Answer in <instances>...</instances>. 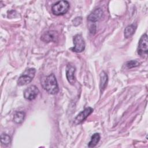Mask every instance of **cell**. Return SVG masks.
I'll return each mask as SVG.
<instances>
[{
  "label": "cell",
  "mask_w": 148,
  "mask_h": 148,
  "mask_svg": "<svg viewBox=\"0 0 148 148\" xmlns=\"http://www.w3.org/2000/svg\"><path fill=\"white\" fill-rule=\"evenodd\" d=\"M42 87L50 94H56L58 92V86L54 74L51 73L44 79Z\"/></svg>",
  "instance_id": "obj_1"
},
{
  "label": "cell",
  "mask_w": 148,
  "mask_h": 148,
  "mask_svg": "<svg viewBox=\"0 0 148 148\" xmlns=\"http://www.w3.org/2000/svg\"><path fill=\"white\" fill-rule=\"evenodd\" d=\"M36 73L35 68H28L25 69L24 72L18 77L17 80V84L20 86L26 85L32 80Z\"/></svg>",
  "instance_id": "obj_2"
},
{
  "label": "cell",
  "mask_w": 148,
  "mask_h": 148,
  "mask_svg": "<svg viewBox=\"0 0 148 148\" xmlns=\"http://www.w3.org/2000/svg\"><path fill=\"white\" fill-rule=\"evenodd\" d=\"M70 5L66 1H60L54 3L51 7L52 13L56 16H61L67 13Z\"/></svg>",
  "instance_id": "obj_3"
},
{
  "label": "cell",
  "mask_w": 148,
  "mask_h": 148,
  "mask_svg": "<svg viewBox=\"0 0 148 148\" xmlns=\"http://www.w3.org/2000/svg\"><path fill=\"white\" fill-rule=\"evenodd\" d=\"M74 46L71 48V50L75 53H81L82 52L86 46L85 42L82 37V36L80 34H77L74 36L73 38Z\"/></svg>",
  "instance_id": "obj_4"
},
{
  "label": "cell",
  "mask_w": 148,
  "mask_h": 148,
  "mask_svg": "<svg viewBox=\"0 0 148 148\" xmlns=\"http://www.w3.org/2000/svg\"><path fill=\"white\" fill-rule=\"evenodd\" d=\"M147 35L146 34H145L140 37L138 47V54L142 57H144L145 56H146L147 55Z\"/></svg>",
  "instance_id": "obj_5"
},
{
  "label": "cell",
  "mask_w": 148,
  "mask_h": 148,
  "mask_svg": "<svg viewBox=\"0 0 148 148\" xmlns=\"http://www.w3.org/2000/svg\"><path fill=\"white\" fill-rule=\"evenodd\" d=\"M93 112V109L91 107H87L85 108L83 111L80 112L76 117L75 118L73 123L75 125H78L83 123L89 115H90Z\"/></svg>",
  "instance_id": "obj_6"
},
{
  "label": "cell",
  "mask_w": 148,
  "mask_h": 148,
  "mask_svg": "<svg viewBox=\"0 0 148 148\" xmlns=\"http://www.w3.org/2000/svg\"><path fill=\"white\" fill-rule=\"evenodd\" d=\"M39 92V90L36 86L32 85L27 88L24 91V97L25 99L32 101L36 98Z\"/></svg>",
  "instance_id": "obj_7"
},
{
  "label": "cell",
  "mask_w": 148,
  "mask_h": 148,
  "mask_svg": "<svg viewBox=\"0 0 148 148\" xmlns=\"http://www.w3.org/2000/svg\"><path fill=\"white\" fill-rule=\"evenodd\" d=\"M58 33L55 31H48L45 32L40 38V39L46 43L55 42L58 38Z\"/></svg>",
  "instance_id": "obj_8"
},
{
  "label": "cell",
  "mask_w": 148,
  "mask_h": 148,
  "mask_svg": "<svg viewBox=\"0 0 148 148\" xmlns=\"http://www.w3.org/2000/svg\"><path fill=\"white\" fill-rule=\"evenodd\" d=\"M75 71L76 68L73 65L71 64L67 65L66 68V77L68 82L72 85H73L76 81L75 76Z\"/></svg>",
  "instance_id": "obj_9"
},
{
  "label": "cell",
  "mask_w": 148,
  "mask_h": 148,
  "mask_svg": "<svg viewBox=\"0 0 148 148\" xmlns=\"http://www.w3.org/2000/svg\"><path fill=\"white\" fill-rule=\"evenodd\" d=\"M103 10H102L101 8H97L94 9L87 17V20L90 21L95 23L102 18L103 16Z\"/></svg>",
  "instance_id": "obj_10"
},
{
  "label": "cell",
  "mask_w": 148,
  "mask_h": 148,
  "mask_svg": "<svg viewBox=\"0 0 148 148\" xmlns=\"http://www.w3.org/2000/svg\"><path fill=\"white\" fill-rule=\"evenodd\" d=\"M108 81V77L107 74L102 71L100 74V82H99V88L101 92H102L106 88Z\"/></svg>",
  "instance_id": "obj_11"
},
{
  "label": "cell",
  "mask_w": 148,
  "mask_h": 148,
  "mask_svg": "<svg viewBox=\"0 0 148 148\" xmlns=\"http://www.w3.org/2000/svg\"><path fill=\"white\" fill-rule=\"evenodd\" d=\"M136 28V25L135 24H132L131 25H128L124 30V36L125 38H129L131 37L135 33V31Z\"/></svg>",
  "instance_id": "obj_12"
},
{
  "label": "cell",
  "mask_w": 148,
  "mask_h": 148,
  "mask_svg": "<svg viewBox=\"0 0 148 148\" xmlns=\"http://www.w3.org/2000/svg\"><path fill=\"white\" fill-rule=\"evenodd\" d=\"M100 135L99 133H95L92 135L91 138V140L89 142L88 144V147H95L97 143L99 142L100 140Z\"/></svg>",
  "instance_id": "obj_13"
},
{
  "label": "cell",
  "mask_w": 148,
  "mask_h": 148,
  "mask_svg": "<svg viewBox=\"0 0 148 148\" xmlns=\"http://www.w3.org/2000/svg\"><path fill=\"white\" fill-rule=\"evenodd\" d=\"M25 116V114L24 112H22V111L17 112L14 114L13 121L17 124H20L23 121Z\"/></svg>",
  "instance_id": "obj_14"
},
{
  "label": "cell",
  "mask_w": 148,
  "mask_h": 148,
  "mask_svg": "<svg viewBox=\"0 0 148 148\" xmlns=\"http://www.w3.org/2000/svg\"><path fill=\"white\" fill-rule=\"evenodd\" d=\"M1 142L3 145H8L11 142V138L6 134H2L1 135Z\"/></svg>",
  "instance_id": "obj_15"
},
{
  "label": "cell",
  "mask_w": 148,
  "mask_h": 148,
  "mask_svg": "<svg viewBox=\"0 0 148 148\" xmlns=\"http://www.w3.org/2000/svg\"><path fill=\"white\" fill-rule=\"evenodd\" d=\"M140 63L136 61V60H131V61H129L128 62H127L125 65L128 68H133L136 66H138L139 65Z\"/></svg>",
  "instance_id": "obj_16"
},
{
  "label": "cell",
  "mask_w": 148,
  "mask_h": 148,
  "mask_svg": "<svg viewBox=\"0 0 148 148\" xmlns=\"http://www.w3.org/2000/svg\"><path fill=\"white\" fill-rule=\"evenodd\" d=\"M82 17H76L74 20H73L72 22H73V24L74 25L77 26L82 23Z\"/></svg>",
  "instance_id": "obj_17"
}]
</instances>
